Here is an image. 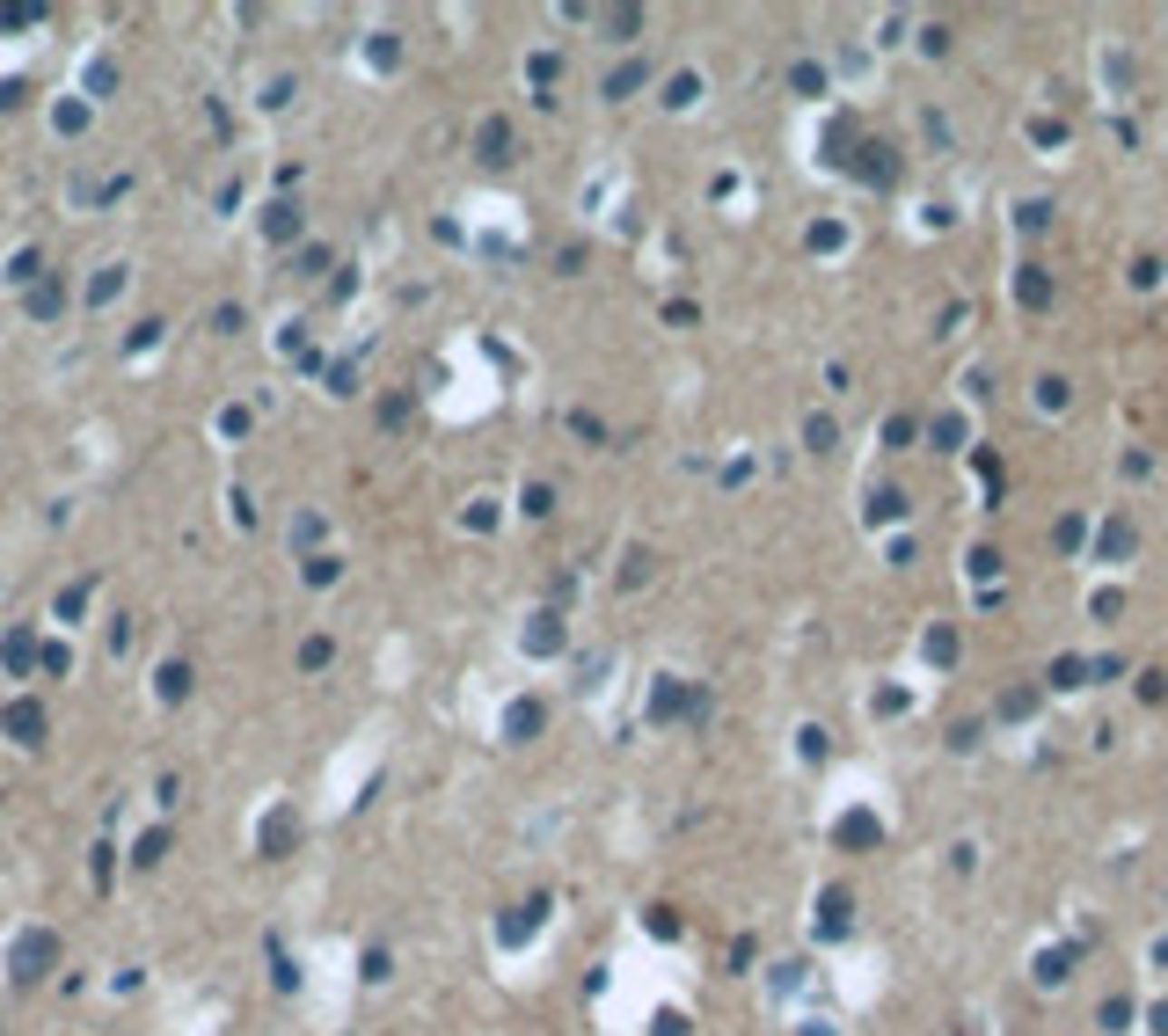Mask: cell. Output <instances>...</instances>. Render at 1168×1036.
<instances>
[]
</instances>
